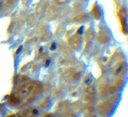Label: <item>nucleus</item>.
I'll list each match as a JSON object with an SVG mask.
<instances>
[{"label":"nucleus","mask_w":128,"mask_h":117,"mask_svg":"<svg viewBox=\"0 0 128 117\" xmlns=\"http://www.w3.org/2000/svg\"><path fill=\"white\" fill-rule=\"evenodd\" d=\"M122 68H123V66H122V65H121V66H120V67H119V68H117V69H116V71H115V74H116V75L120 74V72L122 71Z\"/></svg>","instance_id":"nucleus-3"},{"label":"nucleus","mask_w":128,"mask_h":117,"mask_svg":"<svg viewBox=\"0 0 128 117\" xmlns=\"http://www.w3.org/2000/svg\"><path fill=\"white\" fill-rule=\"evenodd\" d=\"M22 114L25 117H37L38 116V111L35 108H28V110H25Z\"/></svg>","instance_id":"nucleus-2"},{"label":"nucleus","mask_w":128,"mask_h":117,"mask_svg":"<svg viewBox=\"0 0 128 117\" xmlns=\"http://www.w3.org/2000/svg\"><path fill=\"white\" fill-rule=\"evenodd\" d=\"M34 87V85L31 82H28V83L24 84V85L20 86L19 87L16 89V97H17L19 99L20 98H26L32 92Z\"/></svg>","instance_id":"nucleus-1"},{"label":"nucleus","mask_w":128,"mask_h":117,"mask_svg":"<svg viewBox=\"0 0 128 117\" xmlns=\"http://www.w3.org/2000/svg\"><path fill=\"white\" fill-rule=\"evenodd\" d=\"M55 47H56V44H52V47H51V50H55Z\"/></svg>","instance_id":"nucleus-4"}]
</instances>
